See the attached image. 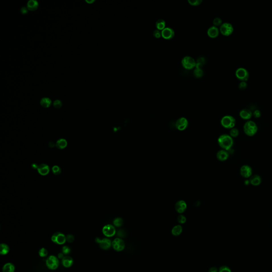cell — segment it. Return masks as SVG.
<instances>
[{"mask_svg": "<svg viewBox=\"0 0 272 272\" xmlns=\"http://www.w3.org/2000/svg\"><path fill=\"white\" fill-rule=\"evenodd\" d=\"M220 32V29L214 25L211 26L207 30V34L211 38H215L217 37Z\"/></svg>", "mask_w": 272, "mask_h": 272, "instance_id": "obj_17", "label": "cell"}, {"mask_svg": "<svg viewBox=\"0 0 272 272\" xmlns=\"http://www.w3.org/2000/svg\"><path fill=\"white\" fill-rule=\"evenodd\" d=\"M186 217L183 215H180L178 217V221L180 224H184L186 222Z\"/></svg>", "mask_w": 272, "mask_h": 272, "instance_id": "obj_37", "label": "cell"}, {"mask_svg": "<svg viewBox=\"0 0 272 272\" xmlns=\"http://www.w3.org/2000/svg\"><path fill=\"white\" fill-rule=\"evenodd\" d=\"M249 182L254 186H258L261 183V178L259 175H253L250 177Z\"/></svg>", "mask_w": 272, "mask_h": 272, "instance_id": "obj_19", "label": "cell"}, {"mask_svg": "<svg viewBox=\"0 0 272 272\" xmlns=\"http://www.w3.org/2000/svg\"><path fill=\"white\" fill-rule=\"evenodd\" d=\"M102 231L104 235L107 237H112L116 233V230L114 226L111 224L105 225Z\"/></svg>", "mask_w": 272, "mask_h": 272, "instance_id": "obj_12", "label": "cell"}, {"mask_svg": "<svg viewBox=\"0 0 272 272\" xmlns=\"http://www.w3.org/2000/svg\"><path fill=\"white\" fill-rule=\"evenodd\" d=\"M53 105L56 108H59L62 106V103L61 102V100H55L54 102V103H53Z\"/></svg>", "mask_w": 272, "mask_h": 272, "instance_id": "obj_41", "label": "cell"}, {"mask_svg": "<svg viewBox=\"0 0 272 272\" xmlns=\"http://www.w3.org/2000/svg\"><path fill=\"white\" fill-rule=\"evenodd\" d=\"M38 7V2L36 0H29L27 3V8L31 10H36Z\"/></svg>", "mask_w": 272, "mask_h": 272, "instance_id": "obj_22", "label": "cell"}, {"mask_svg": "<svg viewBox=\"0 0 272 272\" xmlns=\"http://www.w3.org/2000/svg\"><path fill=\"white\" fill-rule=\"evenodd\" d=\"M213 24L214 26H215L216 27L219 26H220L222 24V19L220 17H215L213 20Z\"/></svg>", "mask_w": 272, "mask_h": 272, "instance_id": "obj_33", "label": "cell"}, {"mask_svg": "<svg viewBox=\"0 0 272 272\" xmlns=\"http://www.w3.org/2000/svg\"><path fill=\"white\" fill-rule=\"evenodd\" d=\"M153 35L157 38H159L162 36V32L157 29L153 32Z\"/></svg>", "mask_w": 272, "mask_h": 272, "instance_id": "obj_42", "label": "cell"}, {"mask_svg": "<svg viewBox=\"0 0 272 272\" xmlns=\"http://www.w3.org/2000/svg\"><path fill=\"white\" fill-rule=\"evenodd\" d=\"M166 26V22L163 19H159L156 21V27L157 29L158 30H163V29L165 28Z\"/></svg>", "mask_w": 272, "mask_h": 272, "instance_id": "obj_26", "label": "cell"}, {"mask_svg": "<svg viewBox=\"0 0 272 272\" xmlns=\"http://www.w3.org/2000/svg\"><path fill=\"white\" fill-rule=\"evenodd\" d=\"M67 146V141L64 139H60L57 140L56 143V147L60 149L65 148Z\"/></svg>", "mask_w": 272, "mask_h": 272, "instance_id": "obj_25", "label": "cell"}, {"mask_svg": "<svg viewBox=\"0 0 272 272\" xmlns=\"http://www.w3.org/2000/svg\"><path fill=\"white\" fill-rule=\"evenodd\" d=\"M96 242L98 244L100 248L104 250H108L112 246L111 241L108 238H104L100 239L99 238H96Z\"/></svg>", "mask_w": 272, "mask_h": 272, "instance_id": "obj_10", "label": "cell"}, {"mask_svg": "<svg viewBox=\"0 0 272 272\" xmlns=\"http://www.w3.org/2000/svg\"><path fill=\"white\" fill-rule=\"evenodd\" d=\"M182 232V227L180 225H177L174 226L172 229L171 233L174 236H178L181 234Z\"/></svg>", "mask_w": 272, "mask_h": 272, "instance_id": "obj_24", "label": "cell"}, {"mask_svg": "<svg viewBox=\"0 0 272 272\" xmlns=\"http://www.w3.org/2000/svg\"><path fill=\"white\" fill-rule=\"evenodd\" d=\"M216 157H217V160H220V161H221V162L225 161V160H227L228 159V157H229V153H228V152L225 151V150H224V149L220 150L217 153Z\"/></svg>", "mask_w": 272, "mask_h": 272, "instance_id": "obj_18", "label": "cell"}, {"mask_svg": "<svg viewBox=\"0 0 272 272\" xmlns=\"http://www.w3.org/2000/svg\"><path fill=\"white\" fill-rule=\"evenodd\" d=\"M62 263L65 267H70L73 263V259L70 256H64V258L62 259Z\"/></svg>", "mask_w": 272, "mask_h": 272, "instance_id": "obj_21", "label": "cell"}, {"mask_svg": "<svg viewBox=\"0 0 272 272\" xmlns=\"http://www.w3.org/2000/svg\"><path fill=\"white\" fill-rule=\"evenodd\" d=\"M39 255L40 257H46L48 255V250L45 248H42L40 249L39 251Z\"/></svg>", "mask_w": 272, "mask_h": 272, "instance_id": "obj_35", "label": "cell"}, {"mask_svg": "<svg viewBox=\"0 0 272 272\" xmlns=\"http://www.w3.org/2000/svg\"><path fill=\"white\" fill-rule=\"evenodd\" d=\"M252 113H253V116H255L256 118H260L261 115V113L260 112V110H258V109L255 110Z\"/></svg>", "mask_w": 272, "mask_h": 272, "instance_id": "obj_45", "label": "cell"}, {"mask_svg": "<svg viewBox=\"0 0 272 272\" xmlns=\"http://www.w3.org/2000/svg\"><path fill=\"white\" fill-rule=\"evenodd\" d=\"M113 224L116 227H120L123 224V220L122 218L118 217L113 221Z\"/></svg>", "mask_w": 272, "mask_h": 272, "instance_id": "obj_32", "label": "cell"}, {"mask_svg": "<svg viewBox=\"0 0 272 272\" xmlns=\"http://www.w3.org/2000/svg\"><path fill=\"white\" fill-rule=\"evenodd\" d=\"M208 272H218V270L216 267H212L209 268Z\"/></svg>", "mask_w": 272, "mask_h": 272, "instance_id": "obj_47", "label": "cell"}, {"mask_svg": "<svg viewBox=\"0 0 272 272\" xmlns=\"http://www.w3.org/2000/svg\"><path fill=\"white\" fill-rule=\"evenodd\" d=\"M54 146H55V144H54L53 142H50V143H49V147H52V148H53V147H54Z\"/></svg>", "mask_w": 272, "mask_h": 272, "instance_id": "obj_49", "label": "cell"}, {"mask_svg": "<svg viewBox=\"0 0 272 272\" xmlns=\"http://www.w3.org/2000/svg\"><path fill=\"white\" fill-rule=\"evenodd\" d=\"M21 12L22 13V14H26L28 12V9L25 7H23L21 8Z\"/></svg>", "mask_w": 272, "mask_h": 272, "instance_id": "obj_46", "label": "cell"}, {"mask_svg": "<svg viewBox=\"0 0 272 272\" xmlns=\"http://www.w3.org/2000/svg\"><path fill=\"white\" fill-rule=\"evenodd\" d=\"M52 101L48 97H44L40 100V105L45 108L50 107Z\"/></svg>", "mask_w": 272, "mask_h": 272, "instance_id": "obj_27", "label": "cell"}, {"mask_svg": "<svg viewBox=\"0 0 272 272\" xmlns=\"http://www.w3.org/2000/svg\"><path fill=\"white\" fill-rule=\"evenodd\" d=\"M52 172L53 173L55 174V175H59L60 174L61 172V170L60 168V167H59L57 165H55V166H54L53 168H52Z\"/></svg>", "mask_w": 272, "mask_h": 272, "instance_id": "obj_34", "label": "cell"}, {"mask_svg": "<svg viewBox=\"0 0 272 272\" xmlns=\"http://www.w3.org/2000/svg\"><path fill=\"white\" fill-rule=\"evenodd\" d=\"M258 131V127L256 123L252 120L247 121L244 125V131L247 136H255Z\"/></svg>", "mask_w": 272, "mask_h": 272, "instance_id": "obj_2", "label": "cell"}, {"mask_svg": "<svg viewBox=\"0 0 272 272\" xmlns=\"http://www.w3.org/2000/svg\"><path fill=\"white\" fill-rule=\"evenodd\" d=\"M181 63L182 66L188 70H191L196 67V61L191 56H184L182 59Z\"/></svg>", "mask_w": 272, "mask_h": 272, "instance_id": "obj_5", "label": "cell"}, {"mask_svg": "<svg viewBox=\"0 0 272 272\" xmlns=\"http://www.w3.org/2000/svg\"><path fill=\"white\" fill-rule=\"evenodd\" d=\"M239 135V130L236 128H233L230 129V136L233 138H236Z\"/></svg>", "mask_w": 272, "mask_h": 272, "instance_id": "obj_31", "label": "cell"}, {"mask_svg": "<svg viewBox=\"0 0 272 272\" xmlns=\"http://www.w3.org/2000/svg\"><path fill=\"white\" fill-rule=\"evenodd\" d=\"M9 247L7 244H1L0 245V253L1 255H5L9 252Z\"/></svg>", "mask_w": 272, "mask_h": 272, "instance_id": "obj_29", "label": "cell"}, {"mask_svg": "<svg viewBox=\"0 0 272 272\" xmlns=\"http://www.w3.org/2000/svg\"><path fill=\"white\" fill-rule=\"evenodd\" d=\"M247 87V83L246 81H241L240 83L238 85V87L240 89H245Z\"/></svg>", "mask_w": 272, "mask_h": 272, "instance_id": "obj_38", "label": "cell"}, {"mask_svg": "<svg viewBox=\"0 0 272 272\" xmlns=\"http://www.w3.org/2000/svg\"><path fill=\"white\" fill-rule=\"evenodd\" d=\"M15 270V266L13 264L11 263L5 264L2 268L3 272H14Z\"/></svg>", "mask_w": 272, "mask_h": 272, "instance_id": "obj_23", "label": "cell"}, {"mask_svg": "<svg viewBox=\"0 0 272 272\" xmlns=\"http://www.w3.org/2000/svg\"><path fill=\"white\" fill-rule=\"evenodd\" d=\"M175 35V32L173 29L167 27L162 30V36L165 40H171Z\"/></svg>", "mask_w": 272, "mask_h": 272, "instance_id": "obj_14", "label": "cell"}, {"mask_svg": "<svg viewBox=\"0 0 272 272\" xmlns=\"http://www.w3.org/2000/svg\"><path fill=\"white\" fill-rule=\"evenodd\" d=\"M86 2H88V3H92V2H94V0H92V1H88L87 0V1H86Z\"/></svg>", "mask_w": 272, "mask_h": 272, "instance_id": "obj_50", "label": "cell"}, {"mask_svg": "<svg viewBox=\"0 0 272 272\" xmlns=\"http://www.w3.org/2000/svg\"><path fill=\"white\" fill-rule=\"evenodd\" d=\"M234 31V27L232 24L228 22L222 23L220 27V32L224 36H228L231 35Z\"/></svg>", "mask_w": 272, "mask_h": 272, "instance_id": "obj_4", "label": "cell"}, {"mask_svg": "<svg viewBox=\"0 0 272 272\" xmlns=\"http://www.w3.org/2000/svg\"><path fill=\"white\" fill-rule=\"evenodd\" d=\"M241 176L244 178H249L252 176V168L248 165H244L240 168Z\"/></svg>", "mask_w": 272, "mask_h": 272, "instance_id": "obj_11", "label": "cell"}, {"mask_svg": "<svg viewBox=\"0 0 272 272\" xmlns=\"http://www.w3.org/2000/svg\"><path fill=\"white\" fill-rule=\"evenodd\" d=\"M66 240L68 241V242L72 243L75 240V237L71 234H69L66 236Z\"/></svg>", "mask_w": 272, "mask_h": 272, "instance_id": "obj_43", "label": "cell"}, {"mask_svg": "<svg viewBox=\"0 0 272 272\" xmlns=\"http://www.w3.org/2000/svg\"><path fill=\"white\" fill-rule=\"evenodd\" d=\"M64 254H63L62 252V253H60V254H58V257H59V258H60V259H62L64 258Z\"/></svg>", "mask_w": 272, "mask_h": 272, "instance_id": "obj_48", "label": "cell"}, {"mask_svg": "<svg viewBox=\"0 0 272 272\" xmlns=\"http://www.w3.org/2000/svg\"><path fill=\"white\" fill-rule=\"evenodd\" d=\"M52 241L58 244H64L67 241L66 236L64 234L60 232H56L52 236Z\"/></svg>", "mask_w": 272, "mask_h": 272, "instance_id": "obj_8", "label": "cell"}, {"mask_svg": "<svg viewBox=\"0 0 272 272\" xmlns=\"http://www.w3.org/2000/svg\"><path fill=\"white\" fill-rule=\"evenodd\" d=\"M112 246L113 249L116 252H121L125 248V243L122 239L116 238L113 241Z\"/></svg>", "mask_w": 272, "mask_h": 272, "instance_id": "obj_9", "label": "cell"}, {"mask_svg": "<svg viewBox=\"0 0 272 272\" xmlns=\"http://www.w3.org/2000/svg\"><path fill=\"white\" fill-rule=\"evenodd\" d=\"M187 205L186 203L184 200L178 201L175 205V208L177 212L179 213H183L186 210Z\"/></svg>", "mask_w": 272, "mask_h": 272, "instance_id": "obj_16", "label": "cell"}, {"mask_svg": "<svg viewBox=\"0 0 272 272\" xmlns=\"http://www.w3.org/2000/svg\"><path fill=\"white\" fill-rule=\"evenodd\" d=\"M217 141L221 147L228 152L231 149L234 144L233 138L228 134L221 135L219 137Z\"/></svg>", "mask_w": 272, "mask_h": 272, "instance_id": "obj_1", "label": "cell"}, {"mask_svg": "<svg viewBox=\"0 0 272 272\" xmlns=\"http://www.w3.org/2000/svg\"><path fill=\"white\" fill-rule=\"evenodd\" d=\"M206 62V60L204 57H199L196 61V66L198 67H200L202 68V67L204 65Z\"/></svg>", "mask_w": 272, "mask_h": 272, "instance_id": "obj_30", "label": "cell"}, {"mask_svg": "<svg viewBox=\"0 0 272 272\" xmlns=\"http://www.w3.org/2000/svg\"><path fill=\"white\" fill-rule=\"evenodd\" d=\"M239 116L241 119L245 120H250L253 116L252 111L249 108L242 109L239 112Z\"/></svg>", "mask_w": 272, "mask_h": 272, "instance_id": "obj_15", "label": "cell"}, {"mask_svg": "<svg viewBox=\"0 0 272 272\" xmlns=\"http://www.w3.org/2000/svg\"><path fill=\"white\" fill-rule=\"evenodd\" d=\"M62 253L64 255H68L71 252V249L68 246H64L62 247Z\"/></svg>", "mask_w": 272, "mask_h": 272, "instance_id": "obj_40", "label": "cell"}, {"mask_svg": "<svg viewBox=\"0 0 272 272\" xmlns=\"http://www.w3.org/2000/svg\"><path fill=\"white\" fill-rule=\"evenodd\" d=\"M46 266L49 269L54 270L59 267V261L58 258L53 255L49 256L46 261Z\"/></svg>", "mask_w": 272, "mask_h": 272, "instance_id": "obj_7", "label": "cell"}, {"mask_svg": "<svg viewBox=\"0 0 272 272\" xmlns=\"http://www.w3.org/2000/svg\"><path fill=\"white\" fill-rule=\"evenodd\" d=\"M236 78L241 81H247L249 77V73L248 70L244 67H240L236 69L235 72Z\"/></svg>", "mask_w": 272, "mask_h": 272, "instance_id": "obj_6", "label": "cell"}, {"mask_svg": "<svg viewBox=\"0 0 272 272\" xmlns=\"http://www.w3.org/2000/svg\"><path fill=\"white\" fill-rule=\"evenodd\" d=\"M221 123L224 128L231 129L232 128H234L236 123V120L232 116L226 115L222 118L221 120Z\"/></svg>", "mask_w": 272, "mask_h": 272, "instance_id": "obj_3", "label": "cell"}, {"mask_svg": "<svg viewBox=\"0 0 272 272\" xmlns=\"http://www.w3.org/2000/svg\"><path fill=\"white\" fill-rule=\"evenodd\" d=\"M37 170L39 173L42 176H46L50 172V168L48 165L45 164H41L37 167Z\"/></svg>", "mask_w": 272, "mask_h": 272, "instance_id": "obj_20", "label": "cell"}, {"mask_svg": "<svg viewBox=\"0 0 272 272\" xmlns=\"http://www.w3.org/2000/svg\"><path fill=\"white\" fill-rule=\"evenodd\" d=\"M188 125V120L184 117L180 118L179 119H178L176 123V128H177V129H178L180 131L184 130L186 128H187Z\"/></svg>", "mask_w": 272, "mask_h": 272, "instance_id": "obj_13", "label": "cell"}, {"mask_svg": "<svg viewBox=\"0 0 272 272\" xmlns=\"http://www.w3.org/2000/svg\"><path fill=\"white\" fill-rule=\"evenodd\" d=\"M188 1L189 4L193 6L198 5L203 2L202 0H188Z\"/></svg>", "mask_w": 272, "mask_h": 272, "instance_id": "obj_36", "label": "cell"}, {"mask_svg": "<svg viewBox=\"0 0 272 272\" xmlns=\"http://www.w3.org/2000/svg\"><path fill=\"white\" fill-rule=\"evenodd\" d=\"M193 75L196 78H200L203 77L204 75V71L202 69V68L196 67L193 71Z\"/></svg>", "mask_w": 272, "mask_h": 272, "instance_id": "obj_28", "label": "cell"}, {"mask_svg": "<svg viewBox=\"0 0 272 272\" xmlns=\"http://www.w3.org/2000/svg\"><path fill=\"white\" fill-rule=\"evenodd\" d=\"M219 272H231V270L226 266H222L219 268Z\"/></svg>", "mask_w": 272, "mask_h": 272, "instance_id": "obj_39", "label": "cell"}, {"mask_svg": "<svg viewBox=\"0 0 272 272\" xmlns=\"http://www.w3.org/2000/svg\"><path fill=\"white\" fill-rule=\"evenodd\" d=\"M117 235H118V236H119L120 238H124L125 236L126 233L123 230H119L117 232Z\"/></svg>", "mask_w": 272, "mask_h": 272, "instance_id": "obj_44", "label": "cell"}]
</instances>
